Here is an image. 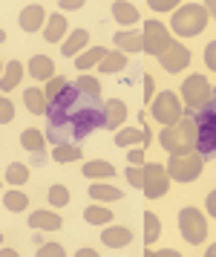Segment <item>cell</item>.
<instances>
[{
  "mask_svg": "<svg viewBox=\"0 0 216 257\" xmlns=\"http://www.w3.org/2000/svg\"><path fill=\"white\" fill-rule=\"evenodd\" d=\"M52 58H46V55H35L29 61V75L38 78V81H52Z\"/></svg>",
  "mask_w": 216,
  "mask_h": 257,
  "instance_id": "cell-17",
  "label": "cell"
},
{
  "mask_svg": "<svg viewBox=\"0 0 216 257\" xmlns=\"http://www.w3.org/2000/svg\"><path fill=\"white\" fill-rule=\"evenodd\" d=\"M21 145H23V151H29V153H44V133L35 127H26L21 133Z\"/></svg>",
  "mask_w": 216,
  "mask_h": 257,
  "instance_id": "cell-21",
  "label": "cell"
},
{
  "mask_svg": "<svg viewBox=\"0 0 216 257\" xmlns=\"http://www.w3.org/2000/svg\"><path fill=\"white\" fill-rule=\"evenodd\" d=\"M207 18L210 15H207V9L202 3H184L173 15V32L182 38H193L207 26Z\"/></svg>",
  "mask_w": 216,
  "mask_h": 257,
  "instance_id": "cell-3",
  "label": "cell"
},
{
  "mask_svg": "<svg viewBox=\"0 0 216 257\" xmlns=\"http://www.w3.org/2000/svg\"><path fill=\"white\" fill-rule=\"evenodd\" d=\"M173 44L176 41H170L167 26L159 24V21H147V26H144V49H147V55H159L161 58Z\"/></svg>",
  "mask_w": 216,
  "mask_h": 257,
  "instance_id": "cell-8",
  "label": "cell"
},
{
  "mask_svg": "<svg viewBox=\"0 0 216 257\" xmlns=\"http://www.w3.org/2000/svg\"><path fill=\"white\" fill-rule=\"evenodd\" d=\"M38 257H64V245L58 243H44L38 248Z\"/></svg>",
  "mask_w": 216,
  "mask_h": 257,
  "instance_id": "cell-37",
  "label": "cell"
},
{
  "mask_svg": "<svg viewBox=\"0 0 216 257\" xmlns=\"http://www.w3.org/2000/svg\"><path fill=\"white\" fill-rule=\"evenodd\" d=\"M150 6L156 12H170V9H176V0H150Z\"/></svg>",
  "mask_w": 216,
  "mask_h": 257,
  "instance_id": "cell-40",
  "label": "cell"
},
{
  "mask_svg": "<svg viewBox=\"0 0 216 257\" xmlns=\"http://www.w3.org/2000/svg\"><path fill=\"white\" fill-rule=\"evenodd\" d=\"M23 101H26V107H29V113H35V116H46V110H49L46 93L35 90V87H29V90L23 93Z\"/></svg>",
  "mask_w": 216,
  "mask_h": 257,
  "instance_id": "cell-15",
  "label": "cell"
},
{
  "mask_svg": "<svg viewBox=\"0 0 216 257\" xmlns=\"http://www.w3.org/2000/svg\"><path fill=\"white\" fill-rule=\"evenodd\" d=\"M98 67H101V72H121L127 67L124 52H107V58H104Z\"/></svg>",
  "mask_w": 216,
  "mask_h": 257,
  "instance_id": "cell-30",
  "label": "cell"
},
{
  "mask_svg": "<svg viewBox=\"0 0 216 257\" xmlns=\"http://www.w3.org/2000/svg\"><path fill=\"white\" fill-rule=\"evenodd\" d=\"M161 67L167 72H182L187 64H190V52H187V47H182V44H173L164 55H161Z\"/></svg>",
  "mask_w": 216,
  "mask_h": 257,
  "instance_id": "cell-10",
  "label": "cell"
},
{
  "mask_svg": "<svg viewBox=\"0 0 216 257\" xmlns=\"http://www.w3.org/2000/svg\"><path fill=\"white\" fill-rule=\"evenodd\" d=\"M87 44H90V32H87V29H75V32H72V35H69L67 41H64L61 52L72 58V55H78V52H81L84 47H87Z\"/></svg>",
  "mask_w": 216,
  "mask_h": 257,
  "instance_id": "cell-18",
  "label": "cell"
},
{
  "mask_svg": "<svg viewBox=\"0 0 216 257\" xmlns=\"http://www.w3.org/2000/svg\"><path fill=\"white\" fill-rule=\"evenodd\" d=\"M205 208H207V214H210V217H216V191H210V194H207Z\"/></svg>",
  "mask_w": 216,
  "mask_h": 257,
  "instance_id": "cell-42",
  "label": "cell"
},
{
  "mask_svg": "<svg viewBox=\"0 0 216 257\" xmlns=\"http://www.w3.org/2000/svg\"><path fill=\"white\" fill-rule=\"evenodd\" d=\"M205 64H207V70L216 72V41H210L205 47Z\"/></svg>",
  "mask_w": 216,
  "mask_h": 257,
  "instance_id": "cell-39",
  "label": "cell"
},
{
  "mask_svg": "<svg viewBox=\"0 0 216 257\" xmlns=\"http://www.w3.org/2000/svg\"><path fill=\"white\" fill-rule=\"evenodd\" d=\"M90 197L92 199H104V202H118V199H124V194L113 185H101V182H92L90 185Z\"/></svg>",
  "mask_w": 216,
  "mask_h": 257,
  "instance_id": "cell-22",
  "label": "cell"
},
{
  "mask_svg": "<svg viewBox=\"0 0 216 257\" xmlns=\"http://www.w3.org/2000/svg\"><path fill=\"white\" fill-rule=\"evenodd\" d=\"M104 245H110V248H124V245H130V240H133V231L130 228H104L101 234Z\"/></svg>",
  "mask_w": 216,
  "mask_h": 257,
  "instance_id": "cell-16",
  "label": "cell"
},
{
  "mask_svg": "<svg viewBox=\"0 0 216 257\" xmlns=\"http://www.w3.org/2000/svg\"><path fill=\"white\" fill-rule=\"evenodd\" d=\"M49 202H52L55 208L69 205V188L67 185H52V188H49Z\"/></svg>",
  "mask_w": 216,
  "mask_h": 257,
  "instance_id": "cell-34",
  "label": "cell"
},
{
  "mask_svg": "<svg viewBox=\"0 0 216 257\" xmlns=\"http://www.w3.org/2000/svg\"><path fill=\"white\" fill-rule=\"evenodd\" d=\"M182 98H184V104L190 107V113H196V110H202V107L210 104L213 87L207 84L205 75H190V78H184V84H182Z\"/></svg>",
  "mask_w": 216,
  "mask_h": 257,
  "instance_id": "cell-5",
  "label": "cell"
},
{
  "mask_svg": "<svg viewBox=\"0 0 216 257\" xmlns=\"http://www.w3.org/2000/svg\"><path fill=\"white\" fill-rule=\"evenodd\" d=\"M29 225L32 228H44V231H55L64 225V220L52 214V211H32V217H29Z\"/></svg>",
  "mask_w": 216,
  "mask_h": 257,
  "instance_id": "cell-14",
  "label": "cell"
},
{
  "mask_svg": "<svg viewBox=\"0 0 216 257\" xmlns=\"http://www.w3.org/2000/svg\"><path fill=\"white\" fill-rule=\"evenodd\" d=\"M179 231L187 243H202L207 237V222H205V214L199 208H182L179 211Z\"/></svg>",
  "mask_w": 216,
  "mask_h": 257,
  "instance_id": "cell-6",
  "label": "cell"
},
{
  "mask_svg": "<svg viewBox=\"0 0 216 257\" xmlns=\"http://www.w3.org/2000/svg\"><path fill=\"white\" fill-rule=\"evenodd\" d=\"M67 87H69V81H67V78H64V75H55L52 81L46 84V90H44V93H46V98H49V101H55L58 95H61L64 90H67Z\"/></svg>",
  "mask_w": 216,
  "mask_h": 257,
  "instance_id": "cell-35",
  "label": "cell"
},
{
  "mask_svg": "<svg viewBox=\"0 0 216 257\" xmlns=\"http://www.w3.org/2000/svg\"><path fill=\"white\" fill-rule=\"evenodd\" d=\"M44 24V9L41 6H26L21 12V29L23 32H35V29H41Z\"/></svg>",
  "mask_w": 216,
  "mask_h": 257,
  "instance_id": "cell-20",
  "label": "cell"
},
{
  "mask_svg": "<svg viewBox=\"0 0 216 257\" xmlns=\"http://www.w3.org/2000/svg\"><path fill=\"white\" fill-rule=\"evenodd\" d=\"M84 176H90V179H110V176H115V168L110 162H87L84 165Z\"/></svg>",
  "mask_w": 216,
  "mask_h": 257,
  "instance_id": "cell-26",
  "label": "cell"
},
{
  "mask_svg": "<svg viewBox=\"0 0 216 257\" xmlns=\"http://www.w3.org/2000/svg\"><path fill=\"white\" fill-rule=\"evenodd\" d=\"M78 257H95V251H92V248H81Z\"/></svg>",
  "mask_w": 216,
  "mask_h": 257,
  "instance_id": "cell-47",
  "label": "cell"
},
{
  "mask_svg": "<svg viewBox=\"0 0 216 257\" xmlns=\"http://www.w3.org/2000/svg\"><path fill=\"white\" fill-rule=\"evenodd\" d=\"M107 58V49L104 47H92V49H87L84 55H78V70H90V67H95V64H101V61Z\"/></svg>",
  "mask_w": 216,
  "mask_h": 257,
  "instance_id": "cell-27",
  "label": "cell"
},
{
  "mask_svg": "<svg viewBox=\"0 0 216 257\" xmlns=\"http://www.w3.org/2000/svg\"><path fill=\"white\" fill-rule=\"evenodd\" d=\"M6 179H9L12 185H23L26 179H29V168L21 162H12L9 168H6Z\"/></svg>",
  "mask_w": 216,
  "mask_h": 257,
  "instance_id": "cell-33",
  "label": "cell"
},
{
  "mask_svg": "<svg viewBox=\"0 0 216 257\" xmlns=\"http://www.w3.org/2000/svg\"><path fill=\"white\" fill-rule=\"evenodd\" d=\"M167 185H170V174H167V168L159 162H150L144 165V194H147L150 199H159L167 194Z\"/></svg>",
  "mask_w": 216,
  "mask_h": 257,
  "instance_id": "cell-9",
  "label": "cell"
},
{
  "mask_svg": "<svg viewBox=\"0 0 216 257\" xmlns=\"http://www.w3.org/2000/svg\"><path fill=\"white\" fill-rule=\"evenodd\" d=\"M113 18L121 26H124V24L130 26V24H136V21H138V12H136V6H133V3H121V0H118V3H113Z\"/></svg>",
  "mask_w": 216,
  "mask_h": 257,
  "instance_id": "cell-25",
  "label": "cell"
},
{
  "mask_svg": "<svg viewBox=\"0 0 216 257\" xmlns=\"http://www.w3.org/2000/svg\"><path fill=\"white\" fill-rule=\"evenodd\" d=\"M61 9H64V12H75V9H81V0H64Z\"/></svg>",
  "mask_w": 216,
  "mask_h": 257,
  "instance_id": "cell-45",
  "label": "cell"
},
{
  "mask_svg": "<svg viewBox=\"0 0 216 257\" xmlns=\"http://www.w3.org/2000/svg\"><path fill=\"white\" fill-rule=\"evenodd\" d=\"M205 9H207V15H210V18H216V0H210Z\"/></svg>",
  "mask_w": 216,
  "mask_h": 257,
  "instance_id": "cell-46",
  "label": "cell"
},
{
  "mask_svg": "<svg viewBox=\"0 0 216 257\" xmlns=\"http://www.w3.org/2000/svg\"><path fill=\"white\" fill-rule=\"evenodd\" d=\"M115 145L118 148H130V145H150V130H133L124 127L115 133Z\"/></svg>",
  "mask_w": 216,
  "mask_h": 257,
  "instance_id": "cell-13",
  "label": "cell"
},
{
  "mask_svg": "<svg viewBox=\"0 0 216 257\" xmlns=\"http://www.w3.org/2000/svg\"><path fill=\"white\" fill-rule=\"evenodd\" d=\"M115 47L118 52H141L144 49V32H118L115 35Z\"/></svg>",
  "mask_w": 216,
  "mask_h": 257,
  "instance_id": "cell-12",
  "label": "cell"
},
{
  "mask_svg": "<svg viewBox=\"0 0 216 257\" xmlns=\"http://www.w3.org/2000/svg\"><path fill=\"white\" fill-rule=\"evenodd\" d=\"M12 118H15V104H12L9 98H3V101H0V121L9 124Z\"/></svg>",
  "mask_w": 216,
  "mask_h": 257,
  "instance_id": "cell-38",
  "label": "cell"
},
{
  "mask_svg": "<svg viewBox=\"0 0 216 257\" xmlns=\"http://www.w3.org/2000/svg\"><path fill=\"white\" fill-rule=\"evenodd\" d=\"M147 257H179L176 248H161V251H150L147 248Z\"/></svg>",
  "mask_w": 216,
  "mask_h": 257,
  "instance_id": "cell-43",
  "label": "cell"
},
{
  "mask_svg": "<svg viewBox=\"0 0 216 257\" xmlns=\"http://www.w3.org/2000/svg\"><path fill=\"white\" fill-rule=\"evenodd\" d=\"M84 220L92 222V225H101V222H113V211L110 208H101V205H90L84 211Z\"/></svg>",
  "mask_w": 216,
  "mask_h": 257,
  "instance_id": "cell-29",
  "label": "cell"
},
{
  "mask_svg": "<svg viewBox=\"0 0 216 257\" xmlns=\"http://www.w3.org/2000/svg\"><path fill=\"white\" fill-rule=\"evenodd\" d=\"M78 90L84 95H90V98H101V81L92 78V75H81L78 78Z\"/></svg>",
  "mask_w": 216,
  "mask_h": 257,
  "instance_id": "cell-31",
  "label": "cell"
},
{
  "mask_svg": "<svg viewBox=\"0 0 216 257\" xmlns=\"http://www.w3.org/2000/svg\"><path fill=\"white\" fill-rule=\"evenodd\" d=\"M150 110H153V118L156 121H161L164 127H170V124H176L179 118H182V104H179V95L176 93H159L156 98H153V104H150Z\"/></svg>",
  "mask_w": 216,
  "mask_h": 257,
  "instance_id": "cell-7",
  "label": "cell"
},
{
  "mask_svg": "<svg viewBox=\"0 0 216 257\" xmlns=\"http://www.w3.org/2000/svg\"><path fill=\"white\" fill-rule=\"evenodd\" d=\"M127 159H130V165H144V153L133 151V153H127Z\"/></svg>",
  "mask_w": 216,
  "mask_h": 257,
  "instance_id": "cell-44",
  "label": "cell"
},
{
  "mask_svg": "<svg viewBox=\"0 0 216 257\" xmlns=\"http://www.w3.org/2000/svg\"><path fill=\"white\" fill-rule=\"evenodd\" d=\"M64 32H67V18H64V15H52V18H49V24H46L44 38L49 41V44H55V41L64 38Z\"/></svg>",
  "mask_w": 216,
  "mask_h": 257,
  "instance_id": "cell-24",
  "label": "cell"
},
{
  "mask_svg": "<svg viewBox=\"0 0 216 257\" xmlns=\"http://www.w3.org/2000/svg\"><path fill=\"white\" fill-rule=\"evenodd\" d=\"M202 168H205V156H202L199 151H193V153H176V156L170 159L167 174H170L176 182H193V179H199Z\"/></svg>",
  "mask_w": 216,
  "mask_h": 257,
  "instance_id": "cell-4",
  "label": "cell"
},
{
  "mask_svg": "<svg viewBox=\"0 0 216 257\" xmlns=\"http://www.w3.org/2000/svg\"><path fill=\"white\" fill-rule=\"evenodd\" d=\"M21 75H23V67L21 61H9L6 64V70H3V81H0V87L9 93V90H15L18 84H21Z\"/></svg>",
  "mask_w": 216,
  "mask_h": 257,
  "instance_id": "cell-23",
  "label": "cell"
},
{
  "mask_svg": "<svg viewBox=\"0 0 216 257\" xmlns=\"http://www.w3.org/2000/svg\"><path fill=\"white\" fill-rule=\"evenodd\" d=\"M159 234H161V222H159V217L147 211V214H144V243L153 245L156 240H159Z\"/></svg>",
  "mask_w": 216,
  "mask_h": 257,
  "instance_id": "cell-28",
  "label": "cell"
},
{
  "mask_svg": "<svg viewBox=\"0 0 216 257\" xmlns=\"http://www.w3.org/2000/svg\"><path fill=\"white\" fill-rule=\"evenodd\" d=\"M127 182L133 188H144V168L141 165H130V171H127Z\"/></svg>",
  "mask_w": 216,
  "mask_h": 257,
  "instance_id": "cell-36",
  "label": "cell"
},
{
  "mask_svg": "<svg viewBox=\"0 0 216 257\" xmlns=\"http://www.w3.org/2000/svg\"><path fill=\"white\" fill-rule=\"evenodd\" d=\"M205 254H207V257H216V243H213V245H207V251H205Z\"/></svg>",
  "mask_w": 216,
  "mask_h": 257,
  "instance_id": "cell-48",
  "label": "cell"
},
{
  "mask_svg": "<svg viewBox=\"0 0 216 257\" xmlns=\"http://www.w3.org/2000/svg\"><path fill=\"white\" fill-rule=\"evenodd\" d=\"M153 90H156V81L153 78H144V101H153Z\"/></svg>",
  "mask_w": 216,
  "mask_h": 257,
  "instance_id": "cell-41",
  "label": "cell"
},
{
  "mask_svg": "<svg viewBox=\"0 0 216 257\" xmlns=\"http://www.w3.org/2000/svg\"><path fill=\"white\" fill-rule=\"evenodd\" d=\"M3 205L9 211H23L29 205V197L21 194V191H6V194H3Z\"/></svg>",
  "mask_w": 216,
  "mask_h": 257,
  "instance_id": "cell-32",
  "label": "cell"
},
{
  "mask_svg": "<svg viewBox=\"0 0 216 257\" xmlns=\"http://www.w3.org/2000/svg\"><path fill=\"white\" fill-rule=\"evenodd\" d=\"M196 151L202 156H216V93L210 98V104L196 110Z\"/></svg>",
  "mask_w": 216,
  "mask_h": 257,
  "instance_id": "cell-2",
  "label": "cell"
},
{
  "mask_svg": "<svg viewBox=\"0 0 216 257\" xmlns=\"http://www.w3.org/2000/svg\"><path fill=\"white\" fill-rule=\"evenodd\" d=\"M81 156V145H69V142H64V145H55V151H52V159H55L58 165H69V162H78Z\"/></svg>",
  "mask_w": 216,
  "mask_h": 257,
  "instance_id": "cell-19",
  "label": "cell"
},
{
  "mask_svg": "<svg viewBox=\"0 0 216 257\" xmlns=\"http://www.w3.org/2000/svg\"><path fill=\"white\" fill-rule=\"evenodd\" d=\"M124 118H127V104L121 98H110V101L104 104V127H110V130L121 127Z\"/></svg>",
  "mask_w": 216,
  "mask_h": 257,
  "instance_id": "cell-11",
  "label": "cell"
},
{
  "mask_svg": "<svg viewBox=\"0 0 216 257\" xmlns=\"http://www.w3.org/2000/svg\"><path fill=\"white\" fill-rule=\"evenodd\" d=\"M159 145L167 153H193L196 151V121L190 118H179L176 124L159 133Z\"/></svg>",
  "mask_w": 216,
  "mask_h": 257,
  "instance_id": "cell-1",
  "label": "cell"
}]
</instances>
